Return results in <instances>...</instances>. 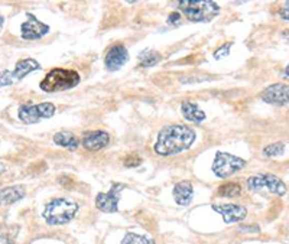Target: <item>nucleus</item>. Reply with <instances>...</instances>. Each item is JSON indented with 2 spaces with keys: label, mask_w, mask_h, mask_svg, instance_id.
<instances>
[{
  "label": "nucleus",
  "mask_w": 289,
  "mask_h": 244,
  "mask_svg": "<svg viewBox=\"0 0 289 244\" xmlns=\"http://www.w3.org/2000/svg\"><path fill=\"white\" fill-rule=\"evenodd\" d=\"M110 142V136L107 132H103V130H96V132H90L86 133L84 138H83V146L91 150V152H96V150H100L103 148H106Z\"/></svg>",
  "instance_id": "obj_13"
},
{
  "label": "nucleus",
  "mask_w": 289,
  "mask_h": 244,
  "mask_svg": "<svg viewBox=\"0 0 289 244\" xmlns=\"http://www.w3.org/2000/svg\"><path fill=\"white\" fill-rule=\"evenodd\" d=\"M195 142V132L185 124L165 126L155 142L153 150L161 156H174L188 150Z\"/></svg>",
  "instance_id": "obj_1"
},
{
  "label": "nucleus",
  "mask_w": 289,
  "mask_h": 244,
  "mask_svg": "<svg viewBox=\"0 0 289 244\" xmlns=\"http://www.w3.org/2000/svg\"><path fill=\"white\" fill-rule=\"evenodd\" d=\"M244 166H246V160L239 156L226 154V152H217L213 162V172L215 176L224 180L237 174Z\"/></svg>",
  "instance_id": "obj_5"
},
{
  "label": "nucleus",
  "mask_w": 289,
  "mask_h": 244,
  "mask_svg": "<svg viewBox=\"0 0 289 244\" xmlns=\"http://www.w3.org/2000/svg\"><path fill=\"white\" fill-rule=\"evenodd\" d=\"M3 22H5V19H3V16L0 14V29H2V26H3Z\"/></svg>",
  "instance_id": "obj_31"
},
{
  "label": "nucleus",
  "mask_w": 289,
  "mask_h": 244,
  "mask_svg": "<svg viewBox=\"0 0 289 244\" xmlns=\"http://www.w3.org/2000/svg\"><path fill=\"white\" fill-rule=\"evenodd\" d=\"M127 61H129V52L126 50L125 45H122V44H117V45L112 46L104 58V64L109 71L120 70Z\"/></svg>",
  "instance_id": "obj_12"
},
{
  "label": "nucleus",
  "mask_w": 289,
  "mask_h": 244,
  "mask_svg": "<svg viewBox=\"0 0 289 244\" xmlns=\"http://www.w3.org/2000/svg\"><path fill=\"white\" fill-rule=\"evenodd\" d=\"M285 154V144L283 143H273L263 149L264 156H280Z\"/></svg>",
  "instance_id": "obj_22"
},
{
  "label": "nucleus",
  "mask_w": 289,
  "mask_h": 244,
  "mask_svg": "<svg viewBox=\"0 0 289 244\" xmlns=\"http://www.w3.org/2000/svg\"><path fill=\"white\" fill-rule=\"evenodd\" d=\"M54 143L58 144V146H63V148H67L70 150H76L78 148V140L77 138L70 133V132H60L54 136Z\"/></svg>",
  "instance_id": "obj_18"
},
{
  "label": "nucleus",
  "mask_w": 289,
  "mask_h": 244,
  "mask_svg": "<svg viewBox=\"0 0 289 244\" xmlns=\"http://www.w3.org/2000/svg\"><path fill=\"white\" fill-rule=\"evenodd\" d=\"M122 244H155L151 238L139 236V234H133V232H127L125 238L122 240Z\"/></svg>",
  "instance_id": "obj_21"
},
{
  "label": "nucleus",
  "mask_w": 289,
  "mask_h": 244,
  "mask_svg": "<svg viewBox=\"0 0 289 244\" xmlns=\"http://www.w3.org/2000/svg\"><path fill=\"white\" fill-rule=\"evenodd\" d=\"M247 188L254 192L267 190L269 192L279 195V196H283L286 194V185L283 184V180L275 175H269V174L250 176L247 180Z\"/></svg>",
  "instance_id": "obj_6"
},
{
  "label": "nucleus",
  "mask_w": 289,
  "mask_h": 244,
  "mask_svg": "<svg viewBox=\"0 0 289 244\" xmlns=\"http://www.w3.org/2000/svg\"><path fill=\"white\" fill-rule=\"evenodd\" d=\"M179 9L191 22H210L220 13V6L211 0H182Z\"/></svg>",
  "instance_id": "obj_4"
},
{
  "label": "nucleus",
  "mask_w": 289,
  "mask_h": 244,
  "mask_svg": "<svg viewBox=\"0 0 289 244\" xmlns=\"http://www.w3.org/2000/svg\"><path fill=\"white\" fill-rule=\"evenodd\" d=\"M0 244H15V243H13V240H11L8 236H5V234L0 232Z\"/></svg>",
  "instance_id": "obj_28"
},
{
  "label": "nucleus",
  "mask_w": 289,
  "mask_h": 244,
  "mask_svg": "<svg viewBox=\"0 0 289 244\" xmlns=\"http://www.w3.org/2000/svg\"><path fill=\"white\" fill-rule=\"evenodd\" d=\"M13 84V78L12 72L11 71H2L0 72V88L2 87H8V86H12Z\"/></svg>",
  "instance_id": "obj_23"
},
{
  "label": "nucleus",
  "mask_w": 289,
  "mask_h": 244,
  "mask_svg": "<svg viewBox=\"0 0 289 244\" xmlns=\"http://www.w3.org/2000/svg\"><path fill=\"white\" fill-rule=\"evenodd\" d=\"M260 228L257 226H244V227H240V232H259Z\"/></svg>",
  "instance_id": "obj_27"
},
{
  "label": "nucleus",
  "mask_w": 289,
  "mask_h": 244,
  "mask_svg": "<svg viewBox=\"0 0 289 244\" xmlns=\"http://www.w3.org/2000/svg\"><path fill=\"white\" fill-rule=\"evenodd\" d=\"M174 200L178 206H187L191 204L192 196H194V188L192 184L188 180H182L179 184H176L174 186Z\"/></svg>",
  "instance_id": "obj_14"
},
{
  "label": "nucleus",
  "mask_w": 289,
  "mask_h": 244,
  "mask_svg": "<svg viewBox=\"0 0 289 244\" xmlns=\"http://www.w3.org/2000/svg\"><path fill=\"white\" fill-rule=\"evenodd\" d=\"M24 186H9L0 190V206H12L15 202L21 201L25 196Z\"/></svg>",
  "instance_id": "obj_16"
},
{
  "label": "nucleus",
  "mask_w": 289,
  "mask_h": 244,
  "mask_svg": "<svg viewBox=\"0 0 289 244\" xmlns=\"http://www.w3.org/2000/svg\"><path fill=\"white\" fill-rule=\"evenodd\" d=\"M80 74L74 70H63L55 68L47 74L39 84L41 90L45 92H57V91L71 90L80 84Z\"/></svg>",
  "instance_id": "obj_3"
},
{
  "label": "nucleus",
  "mask_w": 289,
  "mask_h": 244,
  "mask_svg": "<svg viewBox=\"0 0 289 244\" xmlns=\"http://www.w3.org/2000/svg\"><path fill=\"white\" fill-rule=\"evenodd\" d=\"M260 98L263 100L264 103L273 104V106H286L289 100V88L286 84H272L269 86L264 91H262Z\"/></svg>",
  "instance_id": "obj_10"
},
{
  "label": "nucleus",
  "mask_w": 289,
  "mask_h": 244,
  "mask_svg": "<svg viewBox=\"0 0 289 244\" xmlns=\"http://www.w3.org/2000/svg\"><path fill=\"white\" fill-rule=\"evenodd\" d=\"M78 212V204L68 198H55L50 201L42 212L48 226H64L70 222Z\"/></svg>",
  "instance_id": "obj_2"
},
{
  "label": "nucleus",
  "mask_w": 289,
  "mask_h": 244,
  "mask_svg": "<svg viewBox=\"0 0 289 244\" xmlns=\"http://www.w3.org/2000/svg\"><path fill=\"white\" fill-rule=\"evenodd\" d=\"M179 20H181V14L178 12H174L169 14V18H168V24H171V25H178L179 24Z\"/></svg>",
  "instance_id": "obj_26"
},
{
  "label": "nucleus",
  "mask_w": 289,
  "mask_h": 244,
  "mask_svg": "<svg viewBox=\"0 0 289 244\" xmlns=\"http://www.w3.org/2000/svg\"><path fill=\"white\" fill-rule=\"evenodd\" d=\"M41 70V64H39L37 60H32V58H28V60H22L19 61L15 70L12 72L13 81H19L22 78H25L28 74L34 72V71H38Z\"/></svg>",
  "instance_id": "obj_15"
},
{
  "label": "nucleus",
  "mask_w": 289,
  "mask_h": 244,
  "mask_svg": "<svg viewBox=\"0 0 289 244\" xmlns=\"http://www.w3.org/2000/svg\"><path fill=\"white\" fill-rule=\"evenodd\" d=\"M161 60H162L161 54L152 51V50H146V51H142L139 54V65L145 66V68L155 66V65L161 62Z\"/></svg>",
  "instance_id": "obj_19"
},
{
  "label": "nucleus",
  "mask_w": 289,
  "mask_h": 244,
  "mask_svg": "<svg viewBox=\"0 0 289 244\" xmlns=\"http://www.w3.org/2000/svg\"><path fill=\"white\" fill-rule=\"evenodd\" d=\"M182 116L191 123H202L205 120V113L200 108V106L194 102H184L181 104Z\"/></svg>",
  "instance_id": "obj_17"
},
{
  "label": "nucleus",
  "mask_w": 289,
  "mask_h": 244,
  "mask_svg": "<svg viewBox=\"0 0 289 244\" xmlns=\"http://www.w3.org/2000/svg\"><path fill=\"white\" fill-rule=\"evenodd\" d=\"M123 164H125L126 168H136L142 164V158L138 154H129Z\"/></svg>",
  "instance_id": "obj_24"
},
{
  "label": "nucleus",
  "mask_w": 289,
  "mask_h": 244,
  "mask_svg": "<svg viewBox=\"0 0 289 244\" xmlns=\"http://www.w3.org/2000/svg\"><path fill=\"white\" fill-rule=\"evenodd\" d=\"M5 170H6V166H5V165H2V164H0V174H3V172H5Z\"/></svg>",
  "instance_id": "obj_30"
},
{
  "label": "nucleus",
  "mask_w": 289,
  "mask_h": 244,
  "mask_svg": "<svg viewBox=\"0 0 289 244\" xmlns=\"http://www.w3.org/2000/svg\"><path fill=\"white\" fill-rule=\"evenodd\" d=\"M55 114V106L52 103L24 104L19 108V118L26 124H35L42 118H50Z\"/></svg>",
  "instance_id": "obj_7"
},
{
  "label": "nucleus",
  "mask_w": 289,
  "mask_h": 244,
  "mask_svg": "<svg viewBox=\"0 0 289 244\" xmlns=\"http://www.w3.org/2000/svg\"><path fill=\"white\" fill-rule=\"evenodd\" d=\"M241 192V186L236 182H230V184H224L217 190V195L218 196H224V198H234L239 196Z\"/></svg>",
  "instance_id": "obj_20"
},
{
  "label": "nucleus",
  "mask_w": 289,
  "mask_h": 244,
  "mask_svg": "<svg viewBox=\"0 0 289 244\" xmlns=\"http://www.w3.org/2000/svg\"><path fill=\"white\" fill-rule=\"evenodd\" d=\"M22 30V38L26 40H37L44 38L47 34H50V26L47 24H42L34 14L28 13V20L21 26Z\"/></svg>",
  "instance_id": "obj_9"
},
{
  "label": "nucleus",
  "mask_w": 289,
  "mask_h": 244,
  "mask_svg": "<svg viewBox=\"0 0 289 244\" xmlns=\"http://www.w3.org/2000/svg\"><path fill=\"white\" fill-rule=\"evenodd\" d=\"M125 190L123 184L114 182L109 192H100L96 196V206L103 212H117L120 194Z\"/></svg>",
  "instance_id": "obj_8"
},
{
  "label": "nucleus",
  "mask_w": 289,
  "mask_h": 244,
  "mask_svg": "<svg viewBox=\"0 0 289 244\" xmlns=\"http://www.w3.org/2000/svg\"><path fill=\"white\" fill-rule=\"evenodd\" d=\"M211 208L223 217L224 222L227 224L239 222L241 220L246 218V214H247V210L237 204H213Z\"/></svg>",
  "instance_id": "obj_11"
},
{
  "label": "nucleus",
  "mask_w": 289,
  "mask_h": 244,
  "mask_svg": "<svg viewBox=\"0 0 289 244\" xmlns=\"http://www.w3.org/2000/svg\"><path fill=\"white\" fill-rule=\"evenodd\" d=\"M282 16H283L285 20H288V3L285 4V12H282Z\"/></svg>",
  "instance_id": "obj_29"
},
{
  "label": "nucleus",
  "mask_w": 289,
  "mask_h": 244,
  "mask_svg": "<svg viewBox=\"0 0 289 244\" xmlns=\"http://www.w3.org/2000/svg\"><path fill=\"white\" fill-rule=\"evenodd\" d=\"M230 48H231V44H224L223 46H220L217 51L214 52V60H221L230 54Z\"/></svg>",
  "instance_id": "obj_25"
}]
</instances>
